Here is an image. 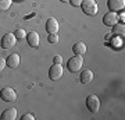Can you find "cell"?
Listing matches in <instances>:
<instances>
[{
	"label": "cell",
	"instance_id": "obj_17",
	"mask_svg": "<svg viewBox=\"0 0 125 120\" xmlns=\"http://www.w3.org/2000/svg\"><path fill=\"white\" fill-rule=\"evenodd\" d=\"M14 35H15V38H17V39H24V38L27 36V32L24 31L22 28H18L17 31L14 32Z\"/></svg>",
	"mask_w": 125,
	"mask_h": 120
},
{
	"label": "cell",
	"instance_id": "obj_7",
	"mask_svg": "<svg viewBox=\"0 0 125 120\" xmlns=\"http://www.w3.org/2000/svg\"><path fill=\"white\" fill-rule=\"evenodd\" d=\"M118 20H120L118 18V14L114 13V11H108L103 17V24L107 25V27H113V25H115L117 22H118Z\"/></svg>",
	"mask_w": 125,
	"mask_h": 120
},
{
	"label": "cell",
	"instance_id": "obj_21",
	"mask_svg": "<svg viewBox=\"0 0 125 120\" xmlns=\"http://www.w3.org/2000/svg\"><path fill=\"white\" fill-rule=\"evenodd\" d=\"M70 3H71V6H74V7H79L81 3H82V0H70Z\"/></svg>",
	"mask_w": 125,
	"mask_h": 120
},
{
	"label": "cell",
	"instance_id": "obj_19",
	"mask_svg": "<svg viewBox=\"0 0 125 120\" xmlns=\"http://www.w3.org/2000/svg\"><path fill=\"white\" fill-rule=\"evenodd\" d=\"M53 63L54 64H61L62 63V56H60V54H56L53 59Z\"/></svg>",
	"mask_w": 125,
	"mask_h": 120
},
{
	"label": "cell",
	"instance_id": "obj_10",
	"mask_svg": "<svg viewBox=\"0 0 125 120\" xmlns=\"http://www.w3.org/2000/svg\"><path fill=\"white\" fill-rule=\"evenodd\" d=\"M46 31L49 34H57L58 32V21L56 18H49L46 21Z\"/></svg>",
	"mask_w": 125,
	"mask_h": 120
},
{
	"label": "cell",
	"instance_id": "obj_8",
	"mask_svg": "<svg viewBox=\"0 0 125 120\" xmlns=\"http://www.w3.org/2000/svg\"><path fill=\"white\" fill-rule=\"evenodd\" d=\"M107 7L110 11H122L125 7V0H107Z\"/></svg>",
	"mask_w": 125,
	"mask_h": 120
},
{
	"label": "cell",
	"instance_id": "obj_14",
	"mask_svg": "<svg viewBox=\"0 0 125 120\" xmlns=\"http://www.w3.org/2000/svg\"><path fill=\"white\" fill-rule=\"evenodd\" d=\"M1 119L3 120H15L17 119V109H6L3 113H1Z\"/></svg>",
	"mask_w": 125,
	"mask_h": 120
},
{
	"label": "cell",
	"instance_id": "obj_4",
	"mask_svg": "<svg viewBox=\"0 0 125 120\" xmlns=\"http://www.w3.org/2000/svg\"><path fill=\"white\" fill-rule=\"evenodd\" d=\"M0 98L3 99L4 102H14L17 99V92L11 87H4L0 91Z\"/></svg>",
	"mask_w": 125,
	"mask_h": 120
},
{
	"label": "cell",
	"instance_id": "obj_23",
	"mask_svg": "<svg viewBox=\"0 0 125 120\" xmlns=\"http://www.w3.org/2000/svg\"><path fill=\"white\" fill-rule=\"evenodd\" d=\"M113 43H114V46H117V48H118V46H121V43H122V42H121V39H114V40H113Z\"/></svg>",
	"mask_w": 125,
	"mask_h": 120
},
{
	"label": "cell",
	"instance_id": "obj_15",
	"mask_svg": "<svg viewBox=\"0 0 125 120\" xmlns=\"http://www.w3.org/2000/svg\"><path fill=\"white\" fill-rule=\"evenodd\" d=\"M124 32H125V27L124 24H115L113 25V34L118 38H124Z\"/></svg>",
	"mask_w": 125,
	"mask_h": 120
},
{
	"label": "cell",
	"instance_id": "obj_2",
	"mask_svg": "<svg viewBox=\"0 0 125 120\" xmlns=\"http://www.w3.org/2000/svg\"><path fill=\"white\" fill-rule=\"evenodd\" d=\"M79 7L88 15H94V14L97 13V9H99L96 0H82V3H81Z\"/></svg>",
	"mask_w": 125,
	"mask_h": 120
},
{
	"label": "cell",
	"instance_id": "obj_12",
	"mask_svg": "<svg viewBox=\"0 0 125 120\" xmlns=\"http://www.w3.org/2000/svg\"><path fill=\"white\" fill-rule=\"evenodd\" d=\"M92 80H93V73H92V70L86 68V70H83L82 73H81L79 81L82 82V84H89Z\"/></svg>",
	"mask_w": 125,
	"mask_h": 120
},
{
	"label": "cell",
	"instance_id": "obj_16",
	"mask_svg": "<svg viewBox=\"0 0 125 120\" xmlns=\"http://www.w3.org/2000/svg\"><path fill=\"white\" fill-rule=\"evenodd\" d=\"M13 0H0V11H7L11 7Z\"/></svg>",
	"mask_w": 125,
	"mask_h": 120
},
{
	"label": "cell",
	"instance_id": "obj_1",
	"mask_svg": "<svg viewBox=\"0 0 125 120\" xmlns=\"http://www.w3.org/2000/svg\"><path fill=\"white\" fill-rule=\"evenodd\" d=\"M82 67H83V57L82 56H74L71 57L70 60L67 62V68L71 73H78V71L82 70Z\"/></svg>",
	"mask_w": 125,
	"mask_h": 120
},
{
	"label": "cell",
	"instance_id": "obj_5",
	"mask_svg": "<svg viewBox=\"0 0 125 120\" xmlns=\"http://www.w3.org/2000/svg\"><path fill=\"white\" fill-rule=\"evenodd\" d=\"M62 73H64V71H62L61 64H54L53 63V66L49 68V78L53 80V81H57L62 77Z\"/></svg>",
	"mask_w": 125,
	"mask_h": 120
},
{
	"label": "cell",
	"instance_id": "obj_6",
	"mask_svg": "<svg viewBox=\"0 0 125 120\" xmlns=\"http://www.w3.org/2000/svg\"><path fill=\"white\" fill-rule=\"evenodd\" d=\"M15 43H17V38L14 34H6L1 38V48L3 49H10V48L15 46Z\"/></svg>",
	"mask_w": 125,
	"mask_h": 120
},
{
	"label": "cell",
	"instance_id": "obj_13",
	"mask_svg": "<svg viewBox=\"0 0 125 120\" xmlns=\"http://www.w3.org/2000/svg\"><path fill=\"white\" fill-rule=\"evenodd\" d=\"M72 52H74V54H76V56H83V54L86 53V45L83 43V42H76V43L72 46Z\"/></svg>",
	"mask_w": 125,
	"mask_h": 120
},
{
	"label": "cell",
	"instance_id": "obj_3",
	"mask_svg": "<svg viewBox=\"0 0 125 120\" xmlns=\"http://www.w3.org/2000/svg\"><path fill=\"white\" fill-rule=\"evenodd\" d=\"M86 107L92 113H97L100 110V99H99V96H96V95H89L86 98Z\"/></svg>",
	"mask_w": 125,
	"mask_h": 120
},
{
	"label": "cell",
	"instance_id": "obj_22",
	"mask_svg": "<svg viewBox=\"0 0 125 120\" xmlns=\"http://www.w3.org/2000/svg\"><path fill=\"white\" fill-rule=\"evenodd\" d=\"M4 67H6V60L0 57V73L3 71V68H4Z\"/></svg>",
	"mask_w": 125,
	"mask_h": 120
},
{
	"label": "cell",
	"instance_id": "obj_24",
	"mask_svg": "<svg viewBox=\"0 0 125 120\" xmlns=\"http://www.w3.org/2000/svg\"><path fill=\"white\" fill-rule=\"evenodd\" d=\"M60 1H62V3H67V1H70V0H60Z\"/></svg>",
	"mask_w": 125,
	"mask_h": 120
},
{
	"label": "cell",
	"instance_id": "obj_11",
	"mask_svg": "<svg viewBox=\"0 0 125 120\" xmlns=\"http://www.w3.org/2000/svg\"><path fill=\"white\" fill-rule=\"evenodd\" d=\"M20 62H21V59H20V54L14 53V54H10L9 57L6 59V64L11 68H15V67L20 66Z\"/></svg>",
	"mask_w": 125,
	"mask_h": 120
},
{
	"label": "cell",
	"instance_id": "obj_20",
	"mask_svg": "<svg viewBox=\"0 0 125 120\" xmlns=\"http://www.w3.org/2000/svg\"><path fill=\"white\" fill-rule=\"evenodd\" d=\"M35 119V116L32 115V113H25V115L21 117V120H33Z\"/></svg>",
	"mask_w": 125,
	"mask_h": 120
},
{
	"label": "cell",
	"instance_id": "obj_18",
	"mask_svg": "<svg viewBox=\"0 0 125 120\" xmlns=\"http://www.w3.org/2000/svg\"><path fill=\"white\" fill-rule=\"evenodd\" d=\"M50 43H57L58 42V35L57 34H49V38H47Z\"/></svg>",
	"mask_w": 125,
	"mask_h": 120
},
{
	"label": "cell",
	"instance_id": "obj_9",
	"mask_svg": "<svg viewBox=\"0 0 125 120\" xmlns=\"http://www.w3.org/2000/svg\"><path fill=\"white\" fill-rule=\"evenodd\" d=\"M27 40H28V45L32 46V48H38L39 46V42H40V38H39V34L35 31L27 34Z\"/></svg>",
	"mask_w": 125,
	"mask_h": 120
}]
</instances>
